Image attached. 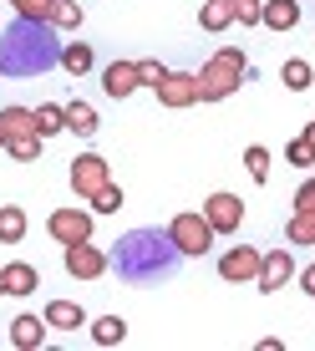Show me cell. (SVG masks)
<instances>
[{"label":"cell","instance_id":"obj_10","mask_svg":"<svg viewBox=\"0 0 315 351\" xmlns=\"http://www.w3.org/2000/svg\"><path fill=\"white\" fill-rule=\"evenodd\" d=\"M142 82H138V62H112L102 71V92L107 97H127V92H138Z\"/></svg>","mask_w":315,"mask_h":351},{"label":"cell","instance_id":"obj_22","mask_svg":"<svg viewBox=\"0 0 315 351\" xmlns=\"http://www.w3.org/2000/svg\"><path fill=\"white\" fill-rule=\"evenodd\" d=\"M0 123H5L10 138H21V132H36V112H31V107H5Z\"/></svg>","mask_w":315,"mask_h":351},{"label":"cell","instance_id":"obj_19","mask_svg":"<svg viewBox=\"0 0 315 351\" xmlns=\"http://www.w3.org/2000/svg\"><path fill=\"white\" fill-rule=\"evenodd\" d=\"M46 21L62 26V31H77L81 26V5H77V0H51V5H46Z\"/></svg>","mask_w":315,"mask_h":351},{"label":"cell","instance_id":"obj_33","mask_svg":"<svg viewBox=\"0 0 315 351\" xmlns=\"http://www.w3.org/2000/svg\"><path fill=\"white\" fill-rule=\"evenodd\" d=\"M300 285H305V290H310V295H315V265H310V270H305V275H300Z\"/></svg>","mask_w":315,"mask_h":351},{"label":"cell","instance_id":"obj_15","mask_svg":"<svg viewBox=\"0 0 315 351\" xmlns=\"http://www.w3.org/2000/svg\"><path fill=\"white\" fill-rule=\"evenodd\" d=\"M199 26L203 31H229L234 26V0H209V5L199 10Z\"/></svg>","mask_w":315,"mask_h":351},{"label":"cell","instance_id":"obj_5","mask_svg":"<svg viewBox=\"0 0 315 351\" xmlns=\"http://www.w3.org/2000/svg\"><path fill=\"white\" fill-rule=\"evenodd\" d=\"M46 229H51V239H62V245H81V239H92V214L56 209L51 219H46Z\"/></svg>","mask_w":315,"mask_h":351},{"label":"cell","instance_id":"obj_4","mask_svg":"<svg viewBox=\"0 0 315 351\" xmlns=\"http://www.w3.org/2000/svg\"><path fill=\"white\" fill-rule=\"evenodd\" d=\"M102 184H112V173H107V158H102V153H81V158L71 163V189H77V199H92Z\"/></svg>","mask_w":315,"mask_h":351},{"label":"cell","instance_id":"obj_32","mask_svg":"<svg viewBox=\"0 0 315 351\" xmlns=\"http://www.w3.org/2000/svg\"><path fill=\"white\" fill-rule=\"evenodd\" d=\"M295 214H315V178L295 189Z\"/></svg>","mask_w":315,"mask_h":351},{"label":"cell","instance_id":"obj_3","mask_svg":"<svg viewBox=\"0 0 315 351\" xmlns=\"http://www.w3.org/2000/svg\"><path fill=\"white\" fill-rule=\"evenodd\" d=\"M203 219L214 224V234H234V229L244 224V199H239V193H209Z\"/></svg>","mask_w":315,"mask_h":351},{"label":"cell","instance_id":"obj_24","mask_svg":"<svg viewBox=\"0 0 315 351\" xmlns=\"http://www.w3.org/2000/svg\"><path fill=\"white\" fill-rule=\"evenodd\" d=\"M5 148H10L16 163H31V158H41V132H21V138H10Z\"/></svg>","mask_w":315,"mask_h":351},{"label":"cell","instance_id":"obj_23","mask_svg":"<svg viewBox=\"0 0 315 351\" xmlns=\"http://www.w3.org/2000/svg\"><path fill=\"white\" fill-rule=\"evenodd\" d=\"M62 66L71 71V77H81V71H92V46L87 41H71L62 51Z\"/></svg>","mask_w":315,"mask_h":351},{"label":"cell","instance_id":"obj_26","mask_svg":"<svg viewBox=\"0 0 315 351\" xmlns=\"http://www.w3.org/2000/svg\"><path fill=\"white\" fill-rule=\"evenodd\" d=\"M92 209H97V214H117V209H123V189H117V184H102V189L92 193Z\"/></svg>","mask_w":315,"mask_h":351},{"label":"cell","instance_id":"obj_29","mask_svg":"<svg viewBox=\"0 0 315 351\" xmlns=\"http://www.w3.org/2000/svg\"><path fill=\"white\" fill-rule=\"evenodd\" d=\"M285 163H295V168H315V148H310L305 138H295V143L285 148Z\"/></svg>","mask_w":315,"mask_h":351},{"label":"cell","instance_id":"obj_31","mask_svg":"<svg viewBox=\"0 0 315 351\" xmlns=\"http://www.w3.org/2000/svg\"><path fill=\"white\" fill-rule=\"evenodd\" d=\"M10 5H16V16H26V21H41L51 0H10Z\"/></svg>","mask_w":315,"mask_h":351},{"label":"cell","instance_id":"obj_17","mask_svg":"<svg viewBox=\"0 0 315 351\" xmlns=\"http://www.w3.org/2000/svg\"><path fill=\"white\" fill-rule=\"evenodd\" d=\"M21 239H26V209L5 204L0 209V245H21Z\"/></svg>","mask_w":315,"mask_h":351},{"label":"cell","instance_id":"obj_18","mask_svg":"<svg viewBox=\"0 0 315 351\" xmlns=\"http://www.w3.org/2000/svg\"><path fill=\"white\" fill-rule=\"evenodd\" d=\"M66 128L77 132V138H92L97 132V107L92 102H66Z\"/></svg>","mask_w":315,"mask_h":351},{"label":"cell","instance_id":"obj_14","mask_svg":"<svg viewBox=\"0 0 315 351\" xmlns=\"http://www.w3.org/2000/svg\"><path fill=\"white\" fill-rule=\"evenodd\" d=\"M41 316H46V326H56V331H77V326H87V311H81L77 300H51Z\"/></svg>","mask_w":315,"mask_h":351},{"label":"cell","instance_id":"obj_9","mask_svg":"<svg viewBox=\"0 0 315 351\" xmlns=\"http://www.w3.org/2000/svg\"><path fill=\"white\" fill-rule=\"evenodd\" d=\"M260 250H249V245H234L229 250V255L219 260V275L224 280H254V275H260Z\"/></svg>","mask_w":315,"mask_h":351},{"label":"cell","instance_id":"obj_1","mask_svg":"<svg viewBox=\"0 0 315 351\" xmlns=\"http://www.w3.org/2000/svg\"><path fill=\"white\" fill-rule=\"evenodd\" d=\"M249 71L244 51H234V46H224V51H214L209 62H203L193 77H199V102H224V97L239 92V77Z\"/></svg>","mask_w":315,"mask_h":351},{"label":"cell","instance_id":"obj_21","mask_svg":"<svg viewBox=\"0 0 315 351\" xmlns=\"http://www.w3.org/2000/svg\"><path fill=\"white\" fill-rule=\"evenodd\" d=\"M62 128H66V107H56V102L36 107V132H41V138H56Z\"/></svg>","mask_w":315,"mask_h":351},{"label":"cell","instance_id":"obj_36","mask_svg":"<svg viewBox=\"0 0 315 351\" xmlns=\"http://www.w3.org/2000/svg\"><path fill=\"white\" fill-rule=\"evenodd\" d=\"M0 295H5V280H0Z\"/></svg>","mask_w":315,"mask_h":351},{"label":"cell","instance_id":"obj_8","mask_svg":"<svg viewBox=\"0 0 315 351\" xmlns=\"http://www.w3.org/2000/svg\"><path fill=\"white\" fill-rule=\"evenodd\" d=\"M158 102H163V107H188V102H199V77H193V71H168V82L158 87Z\"/></svg>","mask_w":315,"mask_h":351},{"label":"cell","instance_id":"obj_7","mask_svg":"<svg viewBox=\"0 0 315 351\" xmlns=\"http://www.w3.org/2000/svg\"><path fill=\"white\" fill-rule=\"evenodd\" d=\"M290 275H295V260H290L285 250H270V255L260 260V275H254V285H260L264 295H275V290H280Z\"/></svg>","mask_w":315,"mask_h":351},{"label":"cell","instance_id":"obj_30","mask_svg":"<svg viewBox=\"0 0 315 351\" xmlns=\"http://www.w3.org/2000/svg\"><path fill=\"white\" fill-rule=\"evenodd\" d=\"M260 5L264 0H234V21L239 26H260Z\"/></svg>","mask_w":315,"mask_h":351},{"label":"cell","instance_id":"obj_27","mask_svg":"<svg viewBox=\"0 0 315 351\" xmlns=\"http://www.w3.org/2000/svg\"><path fill=\"white\" fill-rule=\"evenodd\" d=\"M285 234H290V245H315V214H295Z\"/></svg>","mask_w":315,"mask_h":351},{"label":"cell","instance_id":"obj_11","mask_svg":"<svg viewBox=\"0 0 315 351\" xmlns=\"http://www.w3.org/2000/svg\"><path fill=\"white\" fill-rule=\"evenodd\" d=\"M46 316H16L10 321V341H16L21 351H36V346H46Z\"/></svg>","mask_w":315,"mask_h":351},{"label":"cell","instance_id":"obj_20","mask_svg":"<svg viewBox=\"0 0 315 351\" xmlns=\"http://www.w3.org/2000/svg\"><path fill=\"white\" fill-rule=\"evenodd\" d=\"M280 82H285L290 92H310V87H315V71H310V62H300V56H295V62H285Z\"/></svg>","mask_w":315,"mask_h":351},{"label":"cell","instance_id":"obj_35","mask_svg":"<svg viewBox=\"0 0 315 351\" xmlns=\"http://www.w3.org/2000/svg\"><path fill=\"white\" fill-rule=\"evenodd\" d=\"M5 143H10V132H5V123H0V148H5Z\"/></svg>","mask_w":315,"mask_h":351},{"label":"cell","instance_id":"obj_25","mask_svg":"<svg viewBox=\"0 0 315 351\" xmlns=\"http://www.w3.org/2000/svg\"><path fill=\"white\" fill-rule=\"evenodd\" d=\"M244 168H249L254 184H264V178H270V148H260V143H254V148H244Z\"/></svg>","mask_w":315,"mask_h":351},{"label":"cell","instance_id":"obj_13","mask_svg":"<svg viewBox=\"0 0 315 351\" xmlns=\"http://www.w3.org/2000/svg\"><path fill=\"white\" fill-rule=\"evenodd\" d=\"M295 21H300L295 0H264V5H260V26H270V31H290Z\"/></svg>","mask_w":315,"mask_h":351},{"label":"cell","instance_id":"obj_6","mask_svg":"<svg viewBox=\"0 0 315 351\" xmlns=\"http://www.w3.org/2000/svg\"><path fill=\"white\" fill-rule=\"evenodd\" d=\"M66 270L77 275V280H97V275L107 270V255L92 245V239H81V245H66Z\"/></svg>","mask_w":315,"mask_h":351},{"label":"cell","instance_id":"obj_28","mask_svg":"<svg viewBox=\"0 0 315 351\" xmlns=\"http://www.w3.org/2000/svg\"><path fill=\"white\" fill-rule=\"evenodd\" d=\"M138 82H142V87H163V82H168V66L163 62H138Z\"/></svg>","mask_w":315,"mask_h":351},{"label":"cell","instance_id":"obj_12","mask_svg":"<svg viewBox=\"0 0 315 351\" xmlns=\"http://www.w3.org/2000/svg\"><path fill=\"white\" fill-rule=\"evenodd\" d=\"M0 280H5V295H36V285H41V270L26 260H16V265H5L0 270Z\"/></svg>","mask_w":315,"mask_h":351},{"label":"cell","instance_id":"obj_2","mask_svg":"<svg viewBox=\"0 0 315 351\" xmlns=\"http://www.w3.org/2000/svg\"><path fill=\"white\" fill-rule=\"evenodd\" d=\"M168 239H173L184 255H209V245H214V224L203 219V214H178L173 224H168Z\"/></svg>","mask_w":315,"mask_h":351},{"label":"cell","instance_id":"obj_16","mask_svg":"<svg viewBox=\"0 0 315 351\" xmlns=\"http://www.w3.org/2000/svg\"><path fill=\"white\" fill-rule=\"evenodd\" d=\"M92 341H97V346H123V341H127V321H123V316L92 321Z\"/></svg>","mask_w":315,"mask_h":351},{"label":"cell","instance_id":"obj_34","mask_svg":"<svg viewBox=\"0 0 315 351\" xmlns=\"http://www.w3.org/2000/svg\"><path fill=\"white\" fill-rule=\"evenodd\" d=\"M305 143H310V148H315V123H310V128H305Z\"/></svg>","mask_w":315,"mask_h":351}]
</instances>
